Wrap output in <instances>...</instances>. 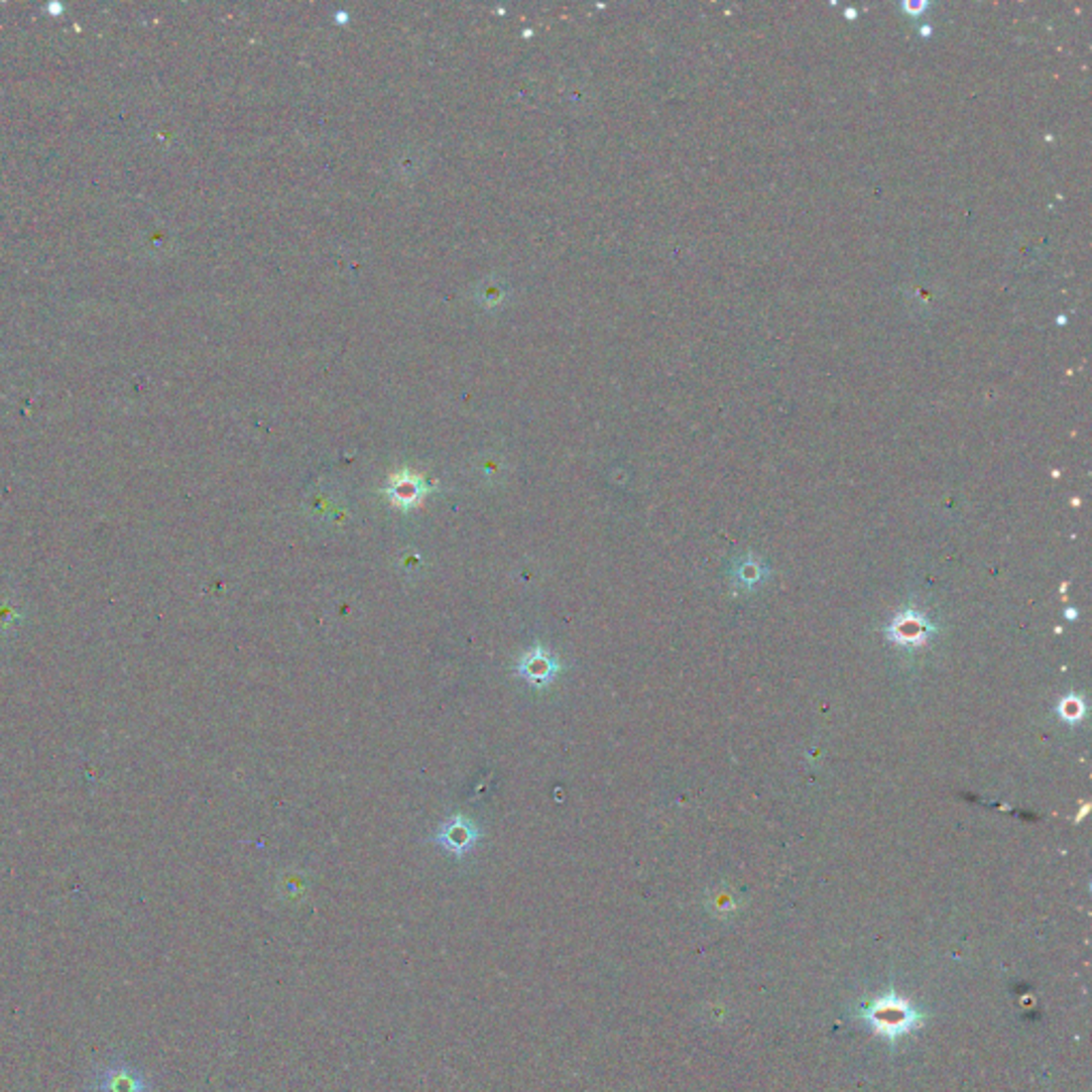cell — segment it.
<instances>
[{
  "label": "cell",
  "mask_w": 1092,
  "mask_h": 1092,
  "mask_svg": "<svg viewBox=\"0 0 1092 1092\" xmlns=\"http://www.w3.org/2000/svg\"><path fill=\"white\" fill-rule=\"evenodd\" d=\"M868 1022H873V1026L877 1030H881L883 1035H890V1038H894V1035H900L904 1033L906 1028H909L914 1022H916V1015L909 1011V1007H906L904 1003H890V1001H883L881 1003H875L873 1009H868Z\"/></svg>",
  "instance_id": "cell-3"
},
{
  "label": "cell",
  "mask_w": 1092,
  "mask_h": 1092,
  "mask_svg": "<svg viewBox=\"0 0 1092 1092\" xmlns=\"http://www.w3.org/2000/svg\"><path fill=\"white\" fill-rule=\"evenodd\" d=\"M562 673L560 657L551 653L547 646L533 644L516 661V675H519L533 690H547Z\"/></svg>",
  "instance_id": "cell-1"
},
{
  "label": "cell",
  "mask_w": 1092,
  "mask_h": 1092,
  "mask_svg": "<svg viewBox=\"0 0 1092 1092\" xmlns=\"http://www.w3.org/2000/svg\"><path fill=\"white\" fill-rule=\"evenodd\" d=\"M147 1080L126 1065H111L97 1078V1092H145Z\"/></svg>",
  "instance_id": "cell-5"
},
{
  "label": "cell",
  "mask_w": 1092,
  "mask_h": 1092,
  "mask_svg": "<svg viewBox=\"0 0 1092 1092\" xmlns=\"http://www.w3.org/2000/svg\"><path fill=\"white\" fill-rule=\"evenodd\" d=\"M432 485H424L420 478L412 476L410 472H403L399 476H395L391 480V485L386 487V495L388 499H391L395 508H401V510H412L416 506H420V502L424 499V495L432 493Z\"/></svg>",
  "instance_id": "cell-4"
},
{
  "label": "cell",
  "mask_w": 1092,
  "mask_h": 1092,
  "mask_svg": "<svg viewBox=\"0 0 1092 1092\" xmlns=\"http://www.w3.org/2000/svg\"><path fill=\"white\" fill-rule=\"evenodd\" d=\"M478 839H480V830L476 828L474 822H468L464 816H455L449 822H444L442 828L438 830V835L434 837V841L444 851H449V854L457 858H464L468 851H472Z\"/></svg>",
  "instance_id": "cell-2"
}]
</instances>
